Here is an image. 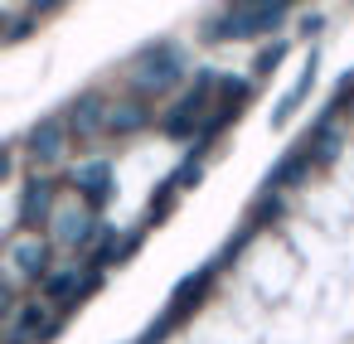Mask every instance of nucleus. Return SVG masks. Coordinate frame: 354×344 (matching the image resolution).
Masks as SVG:
<instances>
[{"instance_id":"16","label":"nucleus","mask_w":354,"mask_h":344,"mask_svg":"<svg viewBox=\"0 0 354 344\" xmlns=\"http://www.w3.org/2000/svg\"><path fill=\"white\" fill-rule=\"evenodd\" d=\"M54 6H64V0H30V10L39 15V10H54Z\"/></svg>"},{"instance_id":"1","label":"nucleus","mask_w":354,"mask_h":344,"mask_svg":"<svg viewBox=\"0 0 354 344\" xmlns=\"http://www.w3.org/2000/svg\"><path fill=\"white\" fill-rule=\"evenodd\" d=\"M291 10V0H228L223 15L204 25V44H233V39H257L272 35Z\"/></svg>"},{"instance_id":"10","label":"nucleus","mask_w":354,"mask_h":344,"mask_svg":"<svg viewBox=\"0 0 354 344\" xmlns=\"http://www.w3.org/2000/svg\"><path fill=\"white\" fill-rule=\"evenodd\" d=\"M10 267H15V276H30V281H39V276L49 271V242H39V238H30V242H15V252H10Z\"/></svg>"},{"instance_id":"12","label":"nucleus","mask_w":354,"mask_h":344,"mask_svg":"<svg viewBox=\"0 0 354 344\" xmlns=\"http://www.w3.org/2000/svg\"><path fill=\"white\" fill-rule=\"evenodd\" d=\"M54 204V184L49 180H30L25 184V199H20V223H39Z\"/></svg>"},{"instance_id":"4","label":"nucleus","mask_w":354,"mask_h":344,"mask_svg":"<svg viewBox=\"0 0 354 344\" xmlns=\"http://www.w3.org/2000/svg\"><path fill=\"white\" fill-rule=\"evenodd\" d=\"M73 136H68V122L64 117H39L35 126H30V136H25V155L35 160V165H54V160H64V146H68Z\"/></svg>"},{"instance_id":"14","label":"nucleus","mask_w":354,"mask_h":344,"mask_svg":"<svg viewBox=\"0 0 354 344\" xmlns=\"http://www.w3.org/2000/svg\"><path fill=\"white\" fill-rule=\"evenodd\" d=\"M175 325H180V320H175V315L165 310V315H160V320H156V325H151V329H146V334H141L136 344H160V339H165V334H170Z\"/></svg>"},{"instance_id":"9","label":"nucleus","mask_w":354,"mask_h":344,"mask_svg":"<svg viewBox=\"0 0 354 344\" xmlns=\"http://www.w3.org/2000/svg\"><path fill=\"white\" fill-rule=\"evenodd\" d=\"M315 68H320V54L310 49V59H306V68H301V78L291 83V93H286V97L277 102V112H272V122H277V126H281V122H291V112H296V107H301V102L310 97V83H315Z\"/></svg>"},{"instance_id":"11","label":"nucleus","mask_w":354,"mask_h":344,"mask_svg":"<svg viewBox=\"0 0 354 344\" xmlns=\"http://www.w3.org/2000/svg\"><path fill=\"white\" fill-rule=\"evenodd\" d=\"M146 126H151L146 102H117L112 117H107V136H136V131H146Z\"/></svg>"},{"instance_id":"7","label":"nucleus","mask_w":354,"mask_h":344,"mask_svg":"<svg viewBox=\"0 0 354 344\" xmlns=\"http://www.w3.org/2000/svg\"><path fill=\"white\" fill-rule=\"evenodd\" d=\"M97 233H107V228H97L88 213H78V209H68V213H59V223H54V238H59V247H73V252H88L93 242H97Z\"/></svg>"},{"instance_id":"13","label":"nucleus","mask_w":354,"mask_h":344,"mask_svg":"<svg viewBox=\"0 0 354 344\" xmlns=\"http://www.w3.org/2000/svg\"><path fill=\"white\" fill-rule=\"evenodd\" d=\"M286 54H291V44H286V39H277V44H267V49L257 54V68H252V73H257V78H267V73H277Z\"/></svg>"},{"instance_id":"6","label":"nucleus","mask_w":354,"mask_h":344,"mask_svg":"<svg viewBox=\"0 0 354 344\" xmlns=\"http://www.w3.org/2000/svg\"><path fill=\"white\" fill-rule=\"evenodd\" d=\"M214 276H218V262H204L199 271L180 276V281H175V291H170V305H165V310H170L175 320H185V315H189V310H194V305H199V300L209 296Z\"/></svg>"},{"instance_id":"2","label":"nucleus","mask_w":354,"mask_h":344,"mask_svg":"<svg viewBox=\"0 0 354 344\" xmlns=\"http://www.w3.org/2000/svg\"><path fill=\"white\" fill-rule=\"evenodd\" d=\"M223 93V73H214V68H199L194 73V88L165 112V122H160V131L170 136V141H194L199 136V126L209 122V102Z\"/></svg>"},{"instance_id":"3","label":"nucleus","mask_w":354,"mask_h":344,"mask_svg":"<svg viewBox=\"0 0 354 344\" xmlns=\"http://www.w3.org/2000/svg\"><path fill=\"white\" fill-rule=\"evenodd\" d=\"M185 78V54L175 44H146L141 49V73H136V97L170 93Z\"/></svg>"},{"instance_id":"8","label":"nucleus","mask_w":354,"mask_h":344,"mask_svg":"<svg viewBox=\"0 0 354 344\" xmlns=\"http://www.w3.org/2000/svg\"><path fill=\"white\" fill-rule=\"evenodd\" d=\"M73 184L88 194V204H93V209H102V204L112 199V165H107V160H88V165H78Z\"/></svg>"},{"instance_id":"15","label":"nucleus","mask_w":354,"mask_h":344,"mask_svg":"<svg viewBox=\"0 0 354 344\" xmlns=\"http://www.w3.org/2000/svg\"><path fill=\"white\" fill-rule=\"evenodd\" d=\"M30 25H35L30 15H15V20H6V39H10V44H20V39L30 35Z\"/></svg>"},{"instance_id":"5","label":"nucleus","mask_w":354,"mask_h":344,"mask_svg":"<svg viewBox=\"0 0 354 344\" xmlns=\"http://www.w3.org/2000/svg\"><path fill=\"white\" fill-rule=\"evenodd\" d=\"M107 117H112V107H107L97 93H83V97L64 112L73 141H93V136H102V131H107Z\"/></svg>"}]
</instances>
